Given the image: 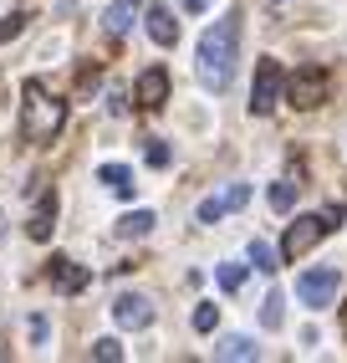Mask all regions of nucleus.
<instances>
[{
    "mask_svg": "<svg viewBox=\"0 0 347 363\" xmlns=\"http://www.w3.org/2000/svg\"><path fill=\"white\" fill-rule=\"evenodd\" d=\"M235 46H240V16L230 11L225 21H215V26L200 36V82L210 92H225L230 87V67H235Z\"/></svg>",
    "mask_w": 347,
    "mask_h": 363,
    "instance_id": "1",
    "label": "nucleus"
},
{
    "mask_svg": "<svg viewBox=\"0 0 347 363\" xmlns=\"http://www.w3.org/2000/svg\"><path fill=\"white\" fill-rule=\"evenodd\" d=\"M67 123V103H57L41 82L21 87V138L26 143H52Z\"/></svg>",
    "mask_w": 347,
    "mask_h": 363,
    "instance_id": "2",
    "label": "nucleus"
},
{
    "mask_svg": "<svg viewBox=\"0 0 347 363\" xmlns=\"http://www.w3.org/2000/svg\"><path fill=\"white\" fill-rule=\"evenodd\" d=\"M337 220H342V205L322 210V215H302V220H291V230H286V240H281V256H286V261H302Z\"/></svg>",
    "mask_w": 347,
    "mask_h": 363,
    "instance_id": "3",
    "label": "nucleus"
},
{
    "mask_svg": "<svg viewBox=\"0 0 347 363\" xmlns=\"http://www.w3.org/2000/svg\"><path fill=\"white\" fill-rule=\"evenodd\" d=\"M337 286H342L337 266H317V272H307L302 281H296V297H302L307 307H327L337 297Z\"/></svg>",
    "mask_w": 347,
    "mask_h": 363,
    "instance_id": "4",
    "label": "nucleus"
},
{
    "mask_svg": "<svg viewBox=\"0 0 347 363\" xmlns=\"http://www.w3.org/2000/svg\"><path fill=\"white\" fill-rule=\"evenodd\" d=\"M276 98H281V62H261L256 67V92H251V113H271V108H276Z\"/></svg>",
    "mask_w": 347,
    "mask_h": 363,
    "instance_id": "5",
    "label": "nucleus"
},
{
    "mask_svg": "<svg viewBox=\"0 0 347 363\" xmlns=\"http://www.w3.org/2000/svg\"><path fill=\"white\" fill-rule=\"evenodd\" d=\"M322 98H327V72L302 67V72L291 77V103H296V108H317Z\"/></svg>",
    "mask_w": 347,
    "mask_h": 363,
    "instance_id": "6",
    "label": "nucleus"
},
{
    "mask_svg": "<svg viewBox=\"0 0 347 363\" xmlns=\"http://www.w3.org/2000/svg\"><path fill=\"white\" fill-rule=\"evenodd\" d=\"M113 323L128 328V333H138V328L154 323V307H148V297H138V292H123V297L113 302Z\"/></svg>",
    "mask_w": 347,
    "mask_h": 363,
    "instance_id": "7",
    "label": "nucleus"
},
{
    "mask_svg": "<svg viewBox=\"0 0 347 363\" xmlns=\"http://www.w3.org/2000/svg\"><path fill=\"white\" fill-rule=\"evenodd\" d=\"M245 200H251V184H225V195H210V200L200 205V225H215L220 215L245 210Z\"/></svg>",
    "mask_w": 347,
    "mask_h": 363,
    "instance_id": "8",
    "label": "nucleus"
},
{
    "mask_svg": "<svg viewBox=\"0 0 347 363\" xmlns=\"http://www.w3.org/2000/svg\"><path fill=\"white\" fill-rule=\"evenodd\" d=\"M164 103H169V72H164V67H148L143 77H138V108L159 113Z\"/></svg>",
    "mask_w": 347,
    "mask_h": 363,
    "instance_id": "9",
    "label": "nucleus"
},
{
    "mask_svg": "<svg viewBox=\"0 0 347 363\" xmlns=\"http://www.w3.org/2000/svg\"><path fill=\"white\" fill-rule=\"evenodd\" d=\"M52 281L62 286V292H82L92 277H87V266H77L72 256H52Z\"/></svg>",
    "mask_w": 347,
    "mask_h": 363,
    "instance_id": "10",
    "label": "nucleus"
},
{
    "mask_svg": "<svg viewBox=\"0 0 347 363\" xmlns=\"http://www.w3.org/2000/svg\"><path fill=\"white\" fill-rule=\"evenodd\" d=\"M143 26H148V36H154L159 46H174V41H179V21H174L169 6H154V11L143 16Z\"/></svg>",
    "mask_w": 347,
    "mask_h": 363,
    "instance_id": "11",
    "label": "nucleus"
},
{
    "mask_svg": "<svg viewBox=\"0 0 347 363\" xmlns=\"http://www.w3.org/2000/svg\"><path fill=\"white\" fill-rule=\"evenodd\" d=\"M296 195H302V164H291V174L271 184V210H281V215H286V210L296 205Z\"/></svg>",
    "mask_w": 347,
    "mask_h": 363,
    "instance_id": "12",
    "label": "nucleus"
},
{
    "mask_svg": "<svg viewBox=\"0 0 347 363\" xmlns=\"http://www.w3.org/2000/svg\"><path fill=\"white\" fill-rule=\"evenodd\" d=\"M57 230V195H41V205H36V215H31V225H26V235L31 240H46Z\"/></svg>",
    "mask_w": 347,
    "mask_h": 363,
    "instance_id": "13",
    "label": "nucleus"
},
{
    "mask_svg": "<svg viewBox=\"0 0 347 363\" xmlns=\"http://www.w3.org/2000/svg\"><path fill=\"white\" fill-rule=\"evenodd\" d=\"M97 179H103L108 189H113V195H123V200H133V169H123V164H103V174H97Z\"/></svg>",
    "mask_w": 347,
    "mask_h": 363,
    "instance_id": "14",
    "label": "nucleus"
},
{
    "mask_svg": "<svg viewBox=\"0 0 347 363\" xmlns=\"http://www.w3.org/2000/svg\"><path fill=\"white\" fill-rule=\"evenodd\" d=\"M154 225H159V220H154L148 210H133V215H123V220H118V235H123V240H138V235H148Z\"/></svg>",
    "mask_w": 347,
    "mask_h": 363,
    "instance_id": "15",
    "label": "nucleus"
},
{
    "mask_svg": "<svg viewBox=\"0 0 347 363\" xmlns=\"http://www.w3.org/2000/svg\"><path fill=\"white\" fill-rule=\"evenodd\" d=\"M281 251H271L266 246V240H251V266H256V272H281Z\"/></svg>",
    "mask_w": 347,
    "mask_h": 363,
    "instance_id": "16",
    "label": "nucleus"
},
{
    "mask_svg": "<svg viewBox=\"0 0 347 363\" xmlns=\"http://www.w3.org/2000/svg\"><path fill=\"white\" fill-rule=\"evenodd\" d=\"M103 26H108V36H123V31L133 26V6H128V0H123V6H113V11L103 16Z\"/></svg>",
    "mask_w": 347,
    "mask_h": 363,
    "instance_id": "17",
    "label": "nucleus"
},
{
    "mask_svg": "<svg viewBox=\"0 0 347 363\" xmlns=\"http://www.w3.org/2000/svg\"><path fill=\"white\" fill-rule=\"evenodd\" d=\"M245 277H251V266H240V261H225V266H220V286H225V292H240Z\"/></svg>",
    "mask_w": 347,
    "mask_h": 363,
    "instance_id": "18",
    "label": "nucleus"
},
{
    "mask_svg": "<svg viewBox=\"0 0 347 363\" xmlns=\"http://www.w3.org/2000/svg\"><path fill=\"white\" fill-rule=\"evenodd\" d=\"M215 358H256V343L251 337H225V343L215 348Z\"/></svg>",
    "mask_w": 347,
    "mask_h": 363,
    "instance_id": "19",
    "label": "nucleus"
},
{
    "mask_svg": "<svg viewBox=\"0 0 347 363\" xmlns=\"http://www.w3.org/2000/svg\"><path fill=\"white\" fill-rule=\"evenodd\" d=\"M92 358H97V363H118V358H123V343H118V337H97V343H92Z\"/></svg>",
    "mask_w": 347,
    "mask_h": 363,
    "instance_id": "20",
    "label": "nucleus"
},
{
    "mask_svg": "<svg viewBox=\"0 0 347 363\" xmlns=\"http://www.w3.org/2000/svg\"><path fill=\"white\" fill-rule=\"evenodd\" d=\"M26 11H11V16H0V41H11V36H21V31H26Z\"/></svg>",
    "mask_w": 347,
    "mask_h": 363,
    "instance_id": "21",
    "label": "nucleus"
},
{
    "mask_svg": "<svg viewBox=\"0 0 347 363\" xmlns=\"http://www.w3.org/2000/svg\"><path fill=\"white\" fill-rule=\"evenodd\" d=\"M281 318H286V312H281V292H271V297L261 302V323H266V328H281Z\"/></svg>",
    "mask_w": 347,
    "mask_h": 363,
    "instance_id": "22",
    "label": "nucleus"
},
{
    "mask_svg": "<svg viewBox=\"0 0 347 363\" xmlns=\"http://www.w3.org/2000/svg\"><path fill=\"white\" fill-rule=\"evenodd\" d=\"M215 323H220V307H210V302L194 307V333H215Z\"/></svg>",
    "mask_w": 347,
    "mask_h": 363,
    "instance_id": "23",
    "label": "nucleus"
},
{
    "mask_svg": "<svg viewBox=\"0 0 347 363\" xmlns=\"http://www.w3.org/2000/svg\"><path fill=\"white\" fill-rule=\"evenodd\" d=\"M148 164H154V169H164V164H169V143L148 138Z\"/></svg>",
    "mask_w": 347,
    "mask_h": 363,
    "instance_id": "24",
    "label": "nucleus"
},
{
    "mask_svg": "<svg viewBox=\"0 0 347 363\" xmlns=\"http://www.w3.org/2000/svg\"><path fill=\"white\" fill-rule=\"evenodd\" d=\"M179 6H184V11H205V6H210V0H179Z\"/></svg>",
    "mask_w": 347,
    "mask_h": 363,
    "instance_id": "25",
    "label": "nucleus"
},
{
    "mask_svg": "<svg viewBox=\"0 0 347 363\" xmlns=\"http://www.w3.org/2000/svg\"><path fill=\"white\" fill-rule=\"evenodd\" d=\"M342 333H347V307H342Z\"/></svg>",
    "mask_w": 347,
    "mask_h": 363,
    "instance_id": "26",
    "label": "nucleus"
},
{
    "mask_svg": "<svg viewBox=\"0 0 347 363\" xmlns=\"http://www.w3.org/2000/svg\"><path fill=\"white\" fill-rule=\"evenodd\" d=\"M271 6H281V0H271Z\"/></svg>",
    "mask_w": 347,
    "mask_h": 363,
    "instance_id": "27",
    "label": "nucleus"
}]
</instances>
